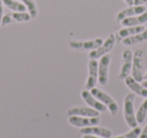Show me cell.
<instances>
[{
	"label": "cell",
	"mask_w": 147,
	"mask_h": 138,
	"mask_svg": "<svg viewBox=\"0 0 147 138\" xmlns=\"http://www.w3.org/2000/svg\"><path fill=\"white\" fill-rule=\"evenodd\" d=\"M2 2L6 7H8L11 10L16 11V12H23V11H25V7L26 6L24 4L16 2L14 0H2Z\"/></svg>",
	"instance_id": "obj_19"
},
{
	"label": "cell",
	"mask_w": 147,
	"mask_h": 138,
	"mask_svg": "<svg viewBox=\"0 0 147 138\" xmlns=\"http://www.w3.org/2000/svg\"><path fill=\"white\" fill-rule=\"evenodd\" d=\"M2 0H0V25H1V19L3 17V6H2Z\"/></svg>",
	"instance_id": "obj_25"
},
{
	"label": "cell",
	"mask_w": 147,
	"mask_h": 138,
	"mask_svg": "<svg viewBox=\"0 0 147 138\" xmlns=\"http://www.w3.org/2000/svg\"><path fill=\"white\" fill-rule=\"evenodd\" d=\"M100 112L91 107H73L67 110V115L83 116V117H97Z\"/></svg>",
	"instance_id": "obj_13"
},
{
	"label": "cell",
	"mask_w": 147,
	"mask_h": 138,
	"mask_svg": "<svg viewBox=\"0 0 147 138\" xmlns=\"http://www.w3.org/2000/svg\"><path fill=\"white\" fill-rule=\"evenodd\" d=\"M147 116V98H145L144 101L141 103L140 107L138 108L136 113V120L138 124H141L145 121Z\"/></svg>",
	"instance_id": "obj_18"
},
{
	"label": "cell",
	"mask_w": 147,
	"mask_h": 138,
	"mask_svg": "<svg viewBox=\"0 0 147 138\" xmlns=\"http://www.w3.org/2000/svg\"><path fill=\"white\" fill-rule=\"evenodd\" d=\"M12 17L14 20L18 21V22H23V21H29L31 18L30 14L26 12H14L12 13Z\"/></svg>",
	"instance_id": "obj_22"
},
{
	"label": "cell",
	"mask_w": 147,
	"mask_h": 138,
	"mask_svg": "<svg viewBox=\"0 0 147 138\" xmlns=\"http://www.w3.org/2000/svg\"><path fill=\"white\" fill-rule=\"evenodd\" d=\"M145 10H146V7L143 6V5H136V6L128 7V8L119 11L116 16V19H117V21H121L124 18H127V17L141 14V13H143Z\"/></svg>",
	"instance_id": "obj_14"
},
{
	"label": "cell",
	"mask_w": 147,
	"mask_h": 138,
	"mask_svg": "<svg viewBox=\"0 0 147 138\" xmlns=\"http://www.w3.org/2000/svg\"><path fill=\"white\" fill-rule=\"evenodd\" d=\"M125 84L126 86L135 94V95H138L140 97L143 98H147V88L143 87L139 82H137L136 80L133 77H128L125 79Z\"/></svg>",
	"instance_id": "obj_12"
},
{
	"label": "cell",
	"mask_w": 147,
	"mask_h": 138,
	"mask_svg": "<svg viewBox=\"0 0 147 138\" xmlns=\"http://www.w3.org/2000/svg\"><path fill=\"white\" fill-rule=\"evenodd\" d=\"M83 138H103L100 137V136H96V135H91V134H87V135H84Z\"/></svg>",
	"instance_id": "obj_27"
},
{
	"label": "cell",
	"mask_w": 147,
	"mask_h": 138,
	"mask_svg": "<svg viewBox=\"0 0 147 138\" xmlns=\"http://www.w3.org/2000/svg\"><path fill=\"white\" fill-rule=\"evenodd\" d=\"M144 79H146V80H147V72H146V74L144 75Z\"/></svg>",
	"instance_id": "obj_30"
},
{
	"label": "cell",
	"mask_w": 147,
	"mask_h": 138,
	"mask_svg": "<svg viewBox=\"0 0 147 138\" xmlns=\"http://www.w3.org/2000/svg\"><path fill=\"white\" fill-rule=\"evenodd\" d=\"M80 133H82L83 135L91 134V135L100 136V137H103V138H110V137H112V135H113L112 131H111L110 129H108V128H106V127H100V126H98V125L81 128Z\"/></svg>",
	"instance_id": "obj_11"
},
{
	"label": "cell",
	"mask_w": 147,
	"mask_h": 138,
	"mask_svg": "<svg viewBox=\"0 0 147 138\" xmlns=\"http://www.w3.org/2000/svg\"><path fill=\"white\" fill-rule=\"evenodd\" d=\"M144 41H147V28H145L142 32L137 33L135 35H131V37H125L123 39V45L126 47H130V45H135L137 43H140Z\"/></svg>",
	"instance_id": "obj_17"
},
{
	"label": "cell",
	"mask_w": 147,
	"mask_h": 138,
	"mask_svg": "<svg viewBox=\"0 0 147 138\" xmlns=\"http://www.w3.org/2000/svg\"><path fill=\"white\" fill-rule=\"evenodd\" d=\"M146 2H147V0H134L135 5H143Z\"/></svg>",
	"instance_id": "obj_26"
},
{
	"label": "cell",
	"mask_w": 147,
	"mask_h": 138,
	"mask_svg": "<svg viewBox=\"0 0 147 138\" xmlns=\"http://www.w3.org/2000/svg\"><path fill=\"white\" fill-rule=\"evenodd\" d=\"M81 95H82V98L84 99V101L86 102L91 108H93V109L97 110V111H99V112H102V113L103 112H106L107 110H108L106 106H105L101 101H99L96 97H94L89 90L85 89L84 91H82V94H81Z\"/></svg>",
	"instance_id": "obj_10"
},
{
	"label": "cell",
	"mask_w": 147,
	"mask_h": 138,
	"mask_svg": "<svg viewBox=\"0 0 147 138\" xmlns=\"http://www.w3.org/2000/svg\"><path fill=\"white\" fill-rule=\"evenodd\" d=\"M100 121H101L100 116H97V117H83V116H76V115L69 116V124L79 128L98 125L100 123Z\"/></svg>",
	"instance_id": "obj_6"
},
{
	"label": "cell",
	"mask_w": 147,
	"mask_h": 138,
	"mask_svg": "<svg viewBox=\"0 0 147 138\" xmlns=\"http://www.w3.org/2000/svg\"><path fill=\"white\" fill-rule=\"evenodd\" d=\"M141 128L139 126H136V127L132 128V130H130L127 133H124L122 135H118V136H114V137H110V138H138L139 135L141 133Z\"/></svg>",
	"instance_id": "obj_20"
},
{
	"label": "cell",
	"mask_w": 147,
	"mask_h": 138,
	"mask_svg": "<svg viewBox=\"0 0 147 138\" xmlns=\"http://www.w3.org/2000/svg\"><path fill=\"white\" fill-rule=\"evenodd\" d=\"M145 29V27L143 25H137V26H127L126 28H123L121 30L118 31L115 37H116V41L118 43L122 41V39H125V37H131V35H135L137 33L142 32Z\"/></svg>",
	"instance_id": "obj_16"
},
{
	"label": "cell",
	"mask_w": 147,
	"mask_h": 138,
	"mask_svg": "<svg viewBox=\"0 0 147 138\" xmlns=\"http://www.w3.org/2000/svg\"><path fill=\"white\" fill-rule=\"evenodd\" d=\"M147 22V9L143 13L139 15H134V16H130L124 18L121 20V23L124 26H137V25H142Z\"/></svg>",
	"instance_id": "obj_15"
},
{
	"label": "cell",
	"mask_w": 147,
	"mask_h": 138,
	"mask_svg": "<svg viewBox=\"0 0 147 138\" xmlns=\"http://www.w3.org/2000/svg\"><path fill=\"white\" fill-rule=\"evenodd\" d=\"M142 86L145 88H147V80H145V81H142Z\"/></svg>",
	"instance_id": "obj_29"
},
{
	"label": "cell",
	"mask_w": 147,
	"mask_h": 138,
	"mask_svg": "<svg viewBox=\"0 0 147 138\" xmlns=\"http://www.w3.org/2000/svg\"><path fill=\"white\" fill-rule=\"evenodd\" d=\"M115 41H116V37L114 34H110L108 37V39H106V41L102 43L98 49L92 51L89 53V59L90 60H97L100 59L101 57L107 55L110 51H112V49L115 45Z\"/></svg>",
	"instance_id": "obj_5"
},
{
	"label": "cell",
	"mask_w": 147,
	"mask_h": 138,
	"mask_svg": "<svg viewBox=\"0 0 147 138\" xmlns=\"http://www.w3.org/2000/svg\"><path fill=\"white\" fill-rule=\"evenodd\" d=\"M21 1L24 3L26 8L28 9L31 18H35V17L37 16V8H36V4H35L34 0H21Z\"/></svg>",
	"instance_id": "obj_21"
},
{
	"label": "cell",
	"mask_w": 147,
	"mask_h": 138,
	"mask_svg": "<svg viewBox=\"0 0 147 138\" xmlns=\"http://www.w3.org/2000/svg\"><path fill=\"white\" fill-rule=\"evenodd\" d=\"M10 22H11V17L9 14L4 15V16L2 17V19H1V25H2V26L8 24V23H10Z\"/></svg>",
	"instance_id": "obj_23"
},
{
	"label": "cell",
	"mask_w": 147,
	"mask_h": 138,
	"mask_svg": "<svg viewBox=\"0 0 147 138\" xmlns=\"http://www.w3.org/2000/svg\"><path fill=\"white\" fill-rule=\"evenodd\" d=\"M88 79L85 84V89L91 90L96 87L98 82V62L96 60H90L88 64Z\"/></svg>",
	"instance_id": "obj_9"
},
{
	"label": "cell",
	"mask_w": 147,
	"mask_h": 138,
	"mask_svg": "<svg viewBox=\"0 0 147 138\" xmlns=\"http://www.w3.org/2000/svg\"><path fill=\"white\" fill-rule=\"evenodd\" d=\"M91 93L94 97H96L99 101H101L105 106L107 107V109L110 111L111 115H116L119 111V106L117 104V102L111 97L110 95L106 93V92L102 91L99 88L94 87L93 89H91Z\"/></svg>",
	"instance_id": "obj_2"
},
{
	"label": "cell",
	"mask_w": 147,
	"mask_h": 138,
	"mask_svg": "<svg viewBox=\"0 0 147 138\" xmlns=\"http://www.w3.org/2000/svg\"><path fill=\"white\" fill-rule=\"evenodd\" d=\"M143 55H144V51L141 49H136L135 53H133L131 73H132V77L139 83L144 80V75H143Z\"/></svg>",
	"instance_id": "obj_3"
},
{
	"label": "cell",
	"mask_w": 147,
	"mask_h": 138,
	"mask_svg": "<svg viewBox=\"0 0 147 138\" xmlns=\"http://www.w3.org/2000/svg\"><path fill=\"white\" fill-rule=\"evenodd\" d=\"M133 62V53L130 49H125L122 53V66H121L120 73L118 78L120 80H125L130 75L131 69H132Z\"/></svg>",
	"instance_id": "obj_8"
},
{
	"label": "cell",
	"mask_w": 147,
	"mask_h": 138,
	"mask_svg": "<svg viewBox=\"0 0 147 138\" xmlns=\"http://www.w3.org/2000/svg\"><path fill=\"white\" fill-rule=\"evenodd\" d=\"M134 100L135 94L129 93L124 99V118L127 125L131 128L138 126V122L136 120V115L134 112Z\"/></svg>",
	"instance_id": "obj_1"
},
{
	"label": "cell",
	"mask_w": 147,
	"mask_h": 138,
	"mask_svg": "<svg viewBox=\"0 0 147 138\" xmlns=\"http://www.w3.org/2000/svg\"><path fill=\"white\" fill-rule=\"evenodd\" d=\"M125 2H126L127 5H129V6H132L133 4H134V0H124Z\"/></svg>",
	"instance_id": "obj_28"
},
{
	"label": "cell",
	"mask_w": 147,
	"mask_h": 138,
	"mask_svg": "<svg viewBox=\"0 0 147 138\" xmlns=\"http://www.w3.org/2000/svg\"><path fill=\"white\" fill-rule=\"evenodd\" d=\"M111 55H105L100 57L98 64V82L100 85L105 86L108 83L109 79V65L111 62Z\"/></svg>",
	"instance_id": "obj_4"
},
{
	"label": "cell",
	"mask_w": 147,
	"mask_h": 138,
	"mask_svg": "<svg viewBox=\"0 0 147 138\" xmlns=\"http://www.w3.org/2000/svg\"><path fill=\"white\" fill-rule=\"evenodd\" d=\"M104 43L102 39H95L92 41H71L69 45L71 49H77V51H94L98 49L102 43Z\"/></svg>",
	"instance_id": "obj_7"
},
{
	"label": "cell",
	"mask_w": 147,
	"mask_h": 138,
	"mask_svg": "<svg viewBox=\"0 0 147 138\" xmlns=\"http://www.w3.org/2000/svg\"><path fill=\"white\" fill-rule=\"evenodd\" d=\"M138 138H147V125L141 130V133Z\"/></svg>",
	"instance_id": "obj_24"
}]
</instances>
